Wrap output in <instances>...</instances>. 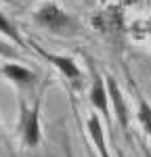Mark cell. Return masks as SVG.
I'll list each match as a JSON object with an SVG mask.
<instances>
[{
    "instance_id": "7a4b0ae2",
    "label": "cell",
    "mask_w": 151,
    "mask_h": 157,
    "mask_svg": "<svg viewBox=\"0 0 151 157\" xmlns=\"http://www.w3.org/2000/svg\"><path fill=\"white\" fill-rule=\"evenodd\" d=\"M38 113L40 107L38 103L34 105L32 111H25L23 109V138L27 147H36L40 143V124H38Z\"/></svg>"
},
{
    "instance_id": "52a82bcc",
    "label": "cell",
    "mask_w": 151,
    "mask_h": 157,
    "mask_svg": "<svg viewBox=\"0 0 151 157\" xmlns=\"http://www.w3.org/2000/svg\"><path fill=\"white\" fill-rule=\"evenodd\" d=\"M4 73H6L11 80L21 82V84H25V82H34L32 71H27L25 67H19V65H6V67H4Z\"/></svg>"
},
{
    "instance_id": "30bf717a",
    "label": "cell",
    "mask_w": 151,
    "mask_h": 157,
    "mask_svg": "<svg viewBox=\"0 0 151 157\" xmlns=\"http://www.w3.org/2000/svg\"><path fill=\"white\" fill-rule=\"evenodd\" d=\"M0 57H9V59H19V50L11 46V44H6V42H2L0 40Z\"/></svg>"
},
{
    "instance_id": "8992f818",
    "label": "cell",
    "mask_w": 151,
    "mask_h": 157,
    "mask_svg": "<svg viewBox=\"0 0 151 157\" xmlns=\"http://www.w3.org/2000/svg\"><path fill=\"white\" fill-rule=\"evenodd\" d=\"M88 132L92 136L97 149L101 151V157H109V151H107V147H105V138H103V128H101L97 115H90V117H88Z\"/></svg>"
},
{
    "instance_id": "ba28073f",
    "label": "cell",
    "mask_w": 151,
    "mask_h": 157,
    "mask_svg": "<svg viewBox=\"0 0 151 157\" xmlns=\"http://www.w3.org/2000/svg\"><path fill=\"white\" fill-rule=\"evenodd\" d=\"M0 32H2V34H6L9 38H13L19 46H25V42L21 40V34L17 32V27H15V25H13V21H9L2 13H0Z\"/></svg>"
},
{
    "instance_id": "5b68a950",
    "label": "cell",
    "mask_w": 151,
    "mask_h": 157,
    "mask_svg": "<svg viewBox=\"0 0 151 157\" xmlns=\"http://www.w3.org/2000/svg\"><path fill=\"white\" fill-rule=\"evenodd\" d=\"M107 90H109V97H111V101H113L118 121H120V126H122V128H126V126H128V111H126L122 92H120V88H118V84H115V80H113V78H107Z\"/></svg>"
},
{
    "instance_id": "8fae6325",
    "label": "cell",
    "mask_w": 151,
    "mask_h": 157,
    "mask_svg": "<svg viewBox=\"0 0 151 157\" xmlns=\"http://www.w3.org/2000/svg\"><path fill=\"white\" fill-rule=\"evenodd\" d=\"M65 155H67V157H74V153H72V147H69V143H65Z\"/></svg>"
},
{
    "instance_id": "9c48e42d",
    "label": "cell",
    "mask_w": 151,
    "mask_h": 157,
    "mask_svg": "<svg viewBox=\"0 0 151 157\" xmlns=\"http://www.w3.org/2000/svg\"><path fill=\"white\" fill-rule=\"evenodd\" d=\"M138 121L143 124V128L151 134V107L147 105V101H138Z\"/></svg>"
},
{
    "instance_id": "277c9868",
    "label": "cell",
    "mask_w": 151,
    "mask_h": 157,
    "mask_svg": "<svg viewBox=\"0 0 151 157\" xmlns=\"http://www.w3.org/2000/svg\"><path fill=\"white\" fill-rule=\"evenodd\" d=\"M38 52L46 61H50L55 67H59V71H61L63 75H67L69 80H78V78H80V69H78V65L74 63V59H69V57H59V55L46 52V50H42V48H38Z\"/></svg>"
},
{
    "instance_id": "6da1fadb",
    "label": "cell",
    "mask_w": 151,
    "mask_h": 157,
    "mask_svg": "<svg viewBox=\"0 0 151 157\" xmlns=\"http://www.w3.org/2000/svg\"><path fill=\"white\" fill-rule=\"evenodd\" d=\"M34 19H36V23L40 27H44V29H48V32H55V34H69V32H74L76 27V21L74 17H69L65 11H61L57 4H44V6H40L36 13H34Z\"/></svg>"
},
{
    "instance_id": "3957f363",
    "label": "cell",
    "mask_w": 151,
    "mask_h": 157,
    "mask_svg": "<svg viewBox=\"0 0 151 157\" xmlns=\"http://www.w3.org/2000/svg\"><path fill=\"white\" fill-rule=\"evenodd\" d=\"M107 94H109V90L105 88V84H103V80H101V75H97L95 73V80H92V88H90V103L95 105V107L101 111V115L105 117V120L109 121V101H107Z\"/></svg>"
}]
</instances>
